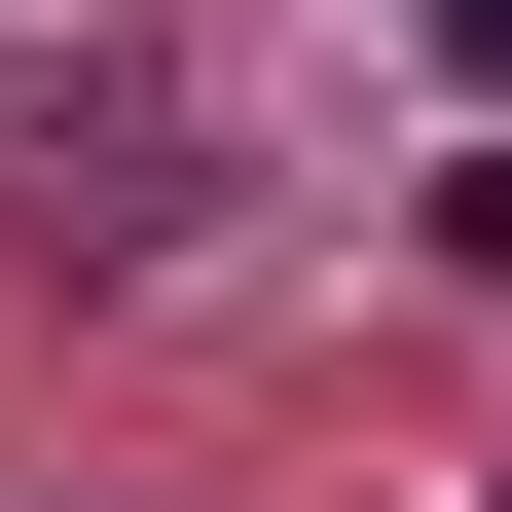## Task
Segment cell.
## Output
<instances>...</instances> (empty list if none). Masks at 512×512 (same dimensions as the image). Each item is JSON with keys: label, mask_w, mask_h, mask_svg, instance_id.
<instances>
[{"label": "cell", "mask_w": 512, "mask_h": 512, "mask_svg": "<svg viewBox=\"0 0 512 512\" xmlns=\"http://www.w3.org/2000/svg\"><path fill=\"white\" fill-rule=\"evenodd\" d=\"M403 37H439V74H512V0H403Z\"/></svg>", "instance_id": "1"}]
</instances>
